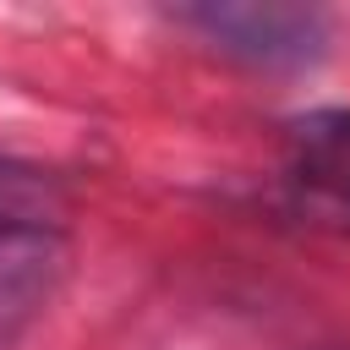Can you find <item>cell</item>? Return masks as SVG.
Masks as SVG:
<instances>
[{"label":"cell","mask_w":350,"mask_h":350,"mask_svg":"<svg viewBox=\"0 0 350 350\" xmlns=\"http://www.w3.org/2000/svg\"><path fill=\"white\" fill-rule=\"evenodd\" d=\"M175 22L257 71H301L328 49V16L312 5H180Z\"/></svg>","instance_id":"6da1fadb"},{"label":"cell","mask_w":350,"mask_h":350,"mask_svg":"<svg viewBox=\"0 0 350 350\" xmlns=\"http://www.w3.org/2000/svg\"><path fill=\"white\" fill-rule=\"evenodd\" d=\"M284 170L312 208L350 219V109H312L290 120Z\"/></svg>","instance_id":"7a4b0ae2"},{"label":"cell","mask_w":350,"mask_h":350,"mask_svg":"<svg viewBox=\"0 0 350 350\" xmlns=\"http://www.w3.org/2000/svg\"><path fill=\"white\" fill-rule=\"evenodd\" d=\"M66 273L55 235H11L0 241V350H11L55 301Z\"/></svg>","instance_id":"3957f363"},{"label":"cell","mask_w":350,"mask_h":350,"mask_svg":"<svg viewBox=\"0 0 350 350\" xmlns=\"http://www.w3.org/2000/svg\"><path fill=\"white\" fill-rule=\"evenodd\" d=\"M66 219V186L44 164L0 153V241L11 235H55Z\"/></svg>","instance_id":"277c9868"}]
</instances>
